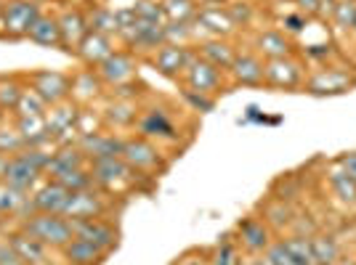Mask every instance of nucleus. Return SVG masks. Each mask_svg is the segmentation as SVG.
I'll use <instances>...</instances> for the list:
<instances>
[{"label":"nucleus","mask_w":356,"mask_h":265,"mask_svg":"<svg viewBox=\"0 0 356 265\" xmlns=\"http://www.w3.org/2000/svg\"><path fill=\"white\" fill-rule=\"evenodd\" d=\"M22 231L38 239L45 247H67L74 239L72 221L64 215H54V212H35L32 218L24 221Z\"/></svg>","instance_id":"1"},{"label":"nucleus","mask_w":356,"mask_h":265,"mask_svg":"<svg viewBox=\"0 0 356 265\" xmlns=\"http://www.w3.org/2000/svg\"><path fill=\"white\" fill-rule=\"evenodd\" d=\"M40 19L38 6L30 0H11L3 6V27L11 37L19 35H30V30L35 27V22Z\"/></svg>","instance_id":"2"},{"label":"nucleus","mask_w":356,"mask_h":265,"mask_svg":"<svg viewBox=\"0 0 356 265\" xmlns=\"http://www.w3.org/2000/svg\"><path fill=\"white\" fill-rule=\"evenodd\" d=\"M90 173H93L96 186L109 189V191H115V186L122 183V180H125V183H136L138 176H144V173H136L134 167L125 162L122 157H118V160H102V162H93Z\"/></svg>","instance_id":"3"},{"label":"nucleus","mask_w":356,"mask_h":265,"mask_svg":"<svg viewBox=\"0 0 356 265\" xmlns=\"http://www.w3.org/2000/svg\"><path fill=\"white\" fill-rule=\"evenodd\" d=\"M72 225H74V239L90 241L93 247H99L104 255L118 247V231L109 223L93 218V221H72Z\"/></svg>","instance_id":"4"},{"label":"nucleus","mask_w":356,"mask_h":265,"mask_svg":"<svg viewBox=\"0 0 356 265\" xmlns=\"http://www.w3.org/2000/svg\"><path fill=\"white\" fill-rule=\"evenodd\" d=\"M122 146H125V141H120L115 135H104V132H83V138H80V148L86 151L90 162L118 160L122 157Z\"/></svg>","instance_id":"5"},{"label":"nucleus","mask_w":356,"mask_h":265,"mask_svg":"<svg viewBox=\"0 0 356 265\" xmlns=\"http://www.w3.org/2000/svg\"><path fill=\"white\" fill-rule=\"evenodd\" d=\"M122 160L134 167L136 173H152V170H157L160 167V151L152 146L149 141L144 138H136V141H125V146H122Z\"/></svg>","instance_id":"6"},{"label":"nucleus","mask_w":356,"mask_h":265,"mask_svg":"<svg viewBox=\"0 0 356 265\" xmlns=\"http://www.w3.org/2000/svg\"><path fill=\"white\" fill-rule=\"evenodd\" d=\"M102 215H104V202L90 189L74 191L67 207H64V218H70V221H93V218H102Z\"/></svg>","instance_id":"7"},{"label":"nucleus","mask_w":356,"mask_h":265,"mask_svg":"<svg viewBox=\"0 0 356 265\" xmlns=\"http://www.w3.org/2000/svg\"><path fill=\"white\" fill-rule=\"evenodd\" d=\"M186 83L197 93H216L221 85V69H216L210 61L194 56L192 64L186 67Z\"/></svg>","instance_id":"8"},{"label":"nucleus","mask_w":356,"mask_h":265,"mask_svg":"<svg viewBox=\"0 0 356 265\" xmlns=\"http://www.w3.org/2000/svg\"><path fill=\"white\" fill-rule=\"evenodd\" d=\"M194 53L189 48H184V45L178 43H165L163 48H157V56H154V64H157V69L168 77H176V74L186 72V67L192 64Z\"/></svg>","instance_id":"9"},{"label":"nucleus","mask_w":356,"mask_h":265,"mask_svg":"<svg viewBox=\"0 0 356 265\" xmlns=\"http://www.w3.org/2000/svg\"><path fill=\"white\" fill-rule=\"evenodd\" d=\"M264 80L274 88H296L300 85L303 74L293 59H271L268 64H264Z\"/></svg>","instance_id":"10"},{"label":"nucleus","mask_w":356,"mask_h":265,"mask_svg":"<svg viewBox=\"0 0 356 265\" xmlns=\"http://www.w3.org/2000/svg\"><path fill=\"white\" fill-rule=\"evenodd\" d=\"M237 231H239V244L250 252V255H264V252L268 250V244H271L266 221L245 218V221L239 223Z\"/></svg>","instance_id":"11"},{"label":"nucleus","mask_w":356,"mask_h":265,"mask_svg":"<svg viewBox=\"0 0 356 265\" xmlns=\"http://www.w3.org/2000/svg\"><path fill=\"white\" fill-rule=\"evenodd\" d=\"M35 90L40 93V99H43L45 103L56 106V103H61L70 96L72 83L59 72H40V74H35Z\"/></svg>","instance_id":"12"},{"label":"nucleus","mask_w":356,"mask_h":265,"mask_svg":"<svg viewBox=\"0 0 356 265\" xmlns=\"http://www.w3.org/2000/svg\"><path fill=\"white\" fill-rule=\"evenodd\" d=\"M70 196H72L70 189H64L59 180H51V183H45L40 191H35L32 202H35V207H38V212L64 215V207H67V202H70Z\"/></svg>","instance_id":"13"},{"label":"nucleus","mask_w":356,"mask_h":265,"mask_svg":"<svg viewBox=\"0 0 356 265\" xmlns=\"http://www.w3.org/2000/svg\"><path fill=\"white\" fill-rule=\"evenodd\" d=\"M134 72H136V64L128 53H112L109 59L99 64V77L106 80V83H112V85L128 83L134 77Z\"/></svg>","instance_id":"14"},{"label":"nucleus","mask_w":356,"mask_h":265,"mask_svg":"<svg viewBox=\"0 0 356 265\" xmlns=\"http://www.w3.org/2000/svg\"><path fill=\"white\" fill-rule=\"evenodd\" d=\"M40 176V170H35L30 162H24L19 154H16L14 160H8V167H6V173H3V183H8V186H14L19 191H30L32 186H35V180Z\"/></svg>","instance_id":"15"},{"label":"nucleus","mask_w":356,"mask_h":265,"mask_svg":"<svg viewBox=\"0 0 356 265\" xmlns=\"http://www.w3.org/2000/svg\"><path fill=\"white\" fill-rule=\"evenodd\" d=\"M88 162V157H86V151L80 146H64L61 151H56L54 157H51V164H48V176L51 178H59L64 173H70V170H80V167H86Z\"/></svg>","instance_id":"16"},{"label":"nucleus","mask_w":356,"mask_h":265,"mask_svg":"<svg viewBox=\"0 0 356 265\" xmlns=\"http://www.w3.org/2000/svg\"><path fill=\"white\" fill-rule=\"evenodd\" d=\"M351 85H354V80L341 69H322L309 80L312 93H346Z\"/></svg>","instance_id":"17"},{"label":"nucleus","mask_w":356,"mask_h":265,"mask_svg":"<svg viewBox=\"0 0 356 265\" xmlns=\"http://www.w3.org/2000/svg\"><path fill=\"white\" fill-rule=\"evenodd\" d=\"M77 53L86 59V64H102V61H106L115 51H112V43H109V35H102V32H93L90 30L88 35H86V40L80 43V48H77Z\"/></svg>","instance_id":"18"},{"label":"nucleus","mask_w":356,"mask_h":265,"mask_svg":"<svg viewBox=\"0 0 356 265\" xmlns=\"http://www.w3.org/2000/svg\"><path fill=\"white\" fill-rule=\"evenodd\" d=\"M197 24L205 27L210 35H229L234 30V22L229 19L226 8H218V6H200L197 8Z\"/></svg>","instance_id":"19"},{"label":"nucleus","mask_w":356,"mask_h":265,"mask_svg":"<svg viewBox=\"0 0 356 265\" xmlns=\"http://www.w3.org/2000/svg\"><path fill=\"white\" fill-rule=\"evenodd\" d=\"M59 30H61V43L72 45L74 51L80 48V43L86 40V35L90 32V24L83 19L80 11H67L59 19Z\"/></svg>","instance_id":"20"},{"label":"nucleus","mask_w":356,"mask_h":265,"mask_svg":"<svg viewBox=\"0 0 356 265\" xmlns=\"http://www.w3.org/2000/svg\"><path fill=\"white\" fill-rule=\"evenodd\" d=\"M77 122H80V112L70 103H56V109H51L45 117L51 135H64V132L77 130Z\"/></svg>","instance_id":"21"},{"label":"nucleus","mask_w":356,"mask_h":265,"mask_svg":"<svg viewBox=\"0 0 356 265\" xmlns=\"http://www.w3.org/2000/svg\"><path fill=\"white\" fill-rule=\"evenodd\" d=\"M64 257L70 265H99L104 260V252L99 247H93L90 241L83 239H72L67 247H64Z\"/></svg>","instance_id":"22"},{"label":"nucleus","mask_w":356,"mask_h":265,"mask_svg":"<svg viewBox=\"0 0 356 265\" xmlns=\"http://www.w3.org/2000/svg\"><path fill=\"white\" fill-rule=\"evenodd\" d=\"M14 244V250L19 252V257L24 260V265H43L45 263V244H40L38 239H32L30 234L19 231L8 239Z\"/></svg>","instance_id":"23"},{"label":"nucleus","mask_w":356,"mask_h":265,"mask_svg":"<svg viewBox=\"0 0 356 265\" xmlns=\"http://www.w3.org/2000/svg\"><path fill=\"white\" fill-rule=\"evenodd\" d=\"M232 72H234L237 83H242V85H261L264 83V64L255 56H250V53L237 56L234 64H232Z\"/></svg>","instance_id":"24"},{"label":"nucleus","mask_w":356,"mask_h":265,"mask_svg":"<svg viewBox=\"0 0 356 265\" xmlns=\"http://www.w3.org/2000/svg\"><path fill=\"white\" fill-rule=\"evenodd\" d=\"M19 135L24 138V148L27 146H38L51 138L48 132V125H45L43 114H32V117H19Z\"/></svg>","instance_id":"25"},{"label":"nucleus","mask_w":356,"mask_h":265,"mask_svg":"<svg viewBox=\"0 0 356 265\" xmlns=\"http://www.w3.org/2000/svg\"><path fill=\"white\" fill-rule=\"evenodd\" d=\"M202 59L210 61L216 69H232L237 53L232 51V45L221 43V40H208V43L202 45Z\"/></svg>","instance_id":"26"},{"label":"nucleus","mask_w":356,"mask_h":265,"mask_svg":"<svg viewBox=\"0 0 356 265\" xmlns=\"http://www.w3.org/2000/svg\"><path fill=\"white\" fill-rule=\"evenodd\" d=\"M30 37L38 45H61V30L56 19H48V16H40L35 22V27L30 30Z\"/></svg>","instance_id":"27"},{"label":"nucleus","mask_w":356,"mask_h":265,"mask_svg":"<svg viewBox=\"0 0 356 265\" xmlns=\"http://www.w3.org/2000/svg\"><path fill=\"white\" fill-rule=\"evenodd\" d=\"M287 255L296 260L298 265H316V257H314L312 250V236H290L282 241Z\"/></svg>","instance_id":"28"},{"label":"nucleus","mask_w":356,"mask_h":265,"mask_svg":"<svg viewBox=\"0 0 356 265\" xmlns=\"http://www.w3.org/2000/svg\"><path fill=\"white\" fill-rule=\"evenodd\" d=\"M258 51H261L268 61L284 59V56L290 53V43L284 40L280 32H264V35H258Z\"/></svg>","instance_id":"29"},{"label":"nucleus","mask_w":356,"mask_h":265,"mask_svg":"<svg viewBox=\"0 0 356 265\" xmlns=\"http://www.w3.org/2000/svg\"><path fill=\"white\" fill-rule=\"evenodd\" d=\"M312 250L314 257H316V265H332L338 260V241L327 234H316L312 236Z\"/></svg>","instance_id":"30"},{"label":"nucleus","mask_w":356,"mask_h":265,"mask_svg":"<svg viewBox=\"0 0 356 265\" xmlns=\"http://www.w3.org/2000/svg\"><path fill=\"white\" fill-rule=\"evenodd\" d=\"M330 186H332V191L338 194L341 202H346V205H356V180L348 176V173L335 170V173L330 176Z\"/></svg>","instance_id":"31"},{"label":"nucleus","mask_w":356,"mask_h":265,"mask_svg":"<svg viewBox=\"0 0 356 265\" xmlns=\"http://www.w3.org/2000/svg\"><path fill=\"white\" fill-rule=\"evenodd\" d=\"M141 132L144 135H163V138H173V125L165 117L163 112H149L147 117L141 119Z\"/></svg>","instance_id":"32"},{"label":"nucleus","mask_w":356,"mask_h":265,"mask_svg":"<svg viewBox=\"0 0 356 265\" xmlns=\"http://www.w3.org/2000/svg\"><path fill=\"white\" fill-rule=\"evenodd\" d=\"M54 180H59L64 189H70V191H86V189H93L96 186V180H93V173H88L86 167H80V170H70V173H64V176L54 178Z\"/></svg>","instance_id":"33"},{"label":"nucleus","mask_w":356,"mask_h":265,"mask_svg":"<svg viewBox=\"0 0 356 265\" xmlns=\"http://www.w3.org/2000/svg\"><path fill=\"white\" fill-rule=\"evenodd\" d=\"M163 8L168 22H189L192 16H197L194 0H165Z\"/></svg>","instance_id":"34"},{"label":"nucleus","mask_w":356,"mask_h":265,"mask_svg":"<svg viewBox=\"0 0 356 265\" xmlns=\"http://www.w3.org/2000/svg\"><path fill=\"white\" fill-rule=\"evenodd\" d=\"M134 11L138 19H144L149 24H168V16H165L163 3H154V0H138L134 6Z\"/></svg>","instance_id":"35"},{"label":"nucleus","mask_w":356,"mask_h":265,"mask_svg":"<svg viewBox=\"0 0 356 265\" xmlns=\"http://www.w3.org/2000/svg\"><path fill=\"white\" fill-rule=\"evenodd\" d=\"M90 30L102 32V35L120 32L118 14H115V11H109V8H96V11H93V16H90Z\"/></svg>","instance_id":"36"},{"label":"nucleus","mask_w":356,"mask_h":265,"mask_svg":"<svg viewBox=\"0 0 356 265\" xmlns=\"http://www.w3.org/2000/svg\"><path fill=\"white\" fill-rule=\"evenodd\" d=\"M19 109V117H32V114H43L45 101L40 99V93L32 88V90H22V99L16 103Z\"/></svg>","instance_id":"37"},{"label":"nucleus","mask_w":356,"mask_h":265,"mask_svg":"<svg viewBox=\"0 0 356 265\" xmlns=\"http://www.w3.org/2000/svg\"><path fill=\"white\" fill-rule=\"evenodd\" d=\"M24 199H27V191H19V189L8 186V183H0V215L16 212Z\"/></svg>","instance_id":"38"},{"label":"nucleus","mask_w":356,"mask_h":265,"mask_svg":"<svg viewBox=\"0 0 356 265\" xmlns=\"http://www.w3.org/2000/svg\"><path fill=\"white\" fill-rule=\"evenodd\" d=\"M106 119H109L112 125H118V128L131 125V122H136V106L131 101L115 103V106H109V109H106Z\"/></svg>","instance_id":"39"},{"label":"nucleus","mask_w":356,"mask_h":265,"mask_svg":"<svg viewBox=\"0 0 356 265\" xmlns=\"http://www.w3.org/2000/svg\"><path fill=\"white\" fill-rule=\"evenodd\" d=\"M354 19H356V0H341V3H335V8H332V22H335L341 30H351V27H354Z\"/></svg>","instance_id":"40"},{"label":"nucleus","mask_w":356,"mask_h":265,"mask_svg":"<svg viewBox=\"0 0 356 265\" xmlns=\"http://www.w3.org/2000/svg\"><path fill=\"white\" fill-rule=\"evenodd\" d=\"M234 257H237V255H234V244L229 241V234H226L223 241H218V250L213 252V257H210L208 265H239Z\"/></svg>","instance_id":"41"},{"label":"nucleus","mask_w":356,"mask_h":265,"mask_svg":"<svg viewBox=\"0 0 356 265\" xmlns=\"http://www.w3.org/2000/svg\"><path fill=\"white\" fill-rule=\"evenodd\" d=\"M264 257H266L268 265H298L290 255H287V250H284L282 241H274V244H268V250L264 252Z\"/></svg>","instance_id":"42"},{"label":"nucleus","mask_w":356,"mask_h":265,"mask_svg":"<svg viewBox=\"0 0 356 265\" xmlns=\"http://www.w3.org/2000/svg\"><path fill=\"white\" fill-rule=\"evenodd\" d=\"M72 90H80V96L90 99V96H96V93H99V77H96L93 72H83L72 83Z\"/></svg>","instance_id":"43"},{"label":"nucleus","mask_w":356,"mask_h":265,"mask_svg":"<svg viewBox=\"0 0 356 265\" xmlns=\"http://www.w3.org/2000/svg\"><path fill=\"white\" fill-rule=\"evenodd\" d=\"M189 35H192V27L186 22H168L165 24V40L168 43H176L178 40V45H181Z\"/></svg>","instance_id":"44"},{"label":"nucleus","mask_w":356,"mask_h":265,"mask_svg":"<svg viewBox=\"0 0 356 265\" xmlns=\"http://www.w3.org/2000/svg\"><path fill=\"white\" fill-rule=\"evenodd\" d=\"M22 99V88L16 85V83H0V106L6 109V106H14L19 103Z\"/></svg>","instance_id":"45"},{"label":"nucleus","mask_w":356,"mask_h":265,"mask_svg":"<svg viewBox=\"0 0 356 265\" xmlns=\"http://www.w3.org/2000/svg\"><path fill=\"white\" fill-rule=\"evenodd\" d=\"M24 148V138L19 135V132H8V130H0V151L6 154V151H22Z\"/></svg>","instance_id":"46"},{"label":"nucleus","mask_w":356,"mask_h":265,"mask_svg":"<svg viewBox=\"0 0 356 265\" xmlns=\"http://www.w3.org/2000/svg\"><path fill=\"white\" fill-rule=\"evenodd\" d=\"M226 14H229V19L234 22V27H237L239 22H242V24H248V22L252 19V11H250V6H248V3H234V6H229V8H226Z\"/></svg>","instance_id":"47"},{"label":"nucleus","mask_w":356,"mask_h":265,"mask_svg":"<svg viewBox=\"0 0 356 265\" xmlns=\"http://www.w3.org/2000/svg\"><path fill=\"white\" fill-rule=\"evenodd\" d=\"M0 265H24L11 241H0Z\"/></svg>","instance_id":"48"},{"label":"nucleus","mask_w":356,"mask_h":265,"mask_svg":"<svg viewBox=\"0 0 356 265\" xmlns=\"http://www.w3.org/2000/svg\"><path fill=\"white\" fill-rule=\"evenodd\" d=\"M184 96H186V99H189L197 109H205V112H208L210 106H213V101H210V99H205V93H197V90H184Z\"/></svg>","instance_id":"49"},{"label":"nucleus","mask_w":356,"mask_h":265,"mask_svg":"<svg viewBox=\"0 0 356 265\" xmlns=\"http://www.w3.org/2000/svg\"><path fill=\"white\" fill-rule=\"evenodd\" d=\"M341 167H343V173H348V176L356 180V154H348V157H343Z\"/></svg>","instance_id":"50"},{"label":"nucleus","mask_w":356,"mask_h":265,"mask_svg":"<svg viewBox=\"0 0 356 265\" xmlns=\"http://www.w3.org/2000/svg\"><path fill=\"white\" fill-rule=\"evenodd\" d=\"M303 3V8L309 11V14H316V11H322V0H300Z\"/></svg>","instance_id":"51"},{"label":"nucleus","mask_w":356,"mask_h":265,"mask_svg":"<svg viewBox=\"0 0 356 265\" xmlns=\"http://www.w3.org/2000/svg\"><path fill=\"white\" fill-rule=\"evenodd\" d=\"M239 265H268V263H266V257H264V255H250L245 263H239Z\"/></svg>","instance_id":"52"},{"label":"nucleus","mask_w":356,"mask_h":265,"mask_svg":"<svg viewBox=\"0 0 356 265\" xmlns=\"http://www.w3.org/2000/svg\"><path fill=\"white\" fill-rule=\"evenodd\" d=\"M176 265H208L202 257H184V260H178Z\"/></svg>","instance_id":"53"},{"label":"nucleus","mask_w":356,"mask_h":265,"mask_svg":"<svg viewBox=\"0 0 356 265\" xmlns=\"http://www.w3.org/2000/svg\"><path fill=\"white\" fill-rule=\"evenodd\" d=\"M6 167H8V157L0 151V180H3V173H6Z\"/></svg>","instance_id":"54"},{"label":"nucleus","mask_w":356,"mask_h":265,"mask_svg":"<svg viewBox=\"0 0 356 265\" xmlns=\"http://www.w3.org/2000/svg\"><path fill=\"white\" fill-rule=\"evenodd\" d=\"M287 24H290V30L293 32L300 30V27H298V24H300V19H296V16H293V19H287Z\"/></svg>","instance_id":"55"},{"label":"nucleus","mask_w":356,"mask_h":265,"mask_svg":"<svg viewBox=\"0 0 356 265\" xmlns=\"http://www.w3.org/2000/svg\"><path fill=\"white\" fill-rule=\"evenodd\" d=\"M351 30H354V32H356V19H354V27H351Z\"/></svg>","instance_id":"56"},{"label":"nucleus","mask_w":356,"mask_h":265,"mask_svg":"<svg viewBox=\"0 0 356 265\" xmlns=\"http://www.w3.org/2000/svg\"><path fill=\"white\" fill-rule=\"evenodd\" d=\"M0 183H3V180H0Z\"/></svg>","instance_id":"57"},{"label":"nucleus","mask_w":356,"mask_h":265,"mask_svg":"<svg viewBox=\"0 0 356 265\" xmlns=\"http://www.w3.org/2000/svg\"><path fill=\"white\" fill-rule=\"evenodd\" d=\"M354 265H356V263H354Z\"/></svg>","instance_id":"58"}]
</instances>
